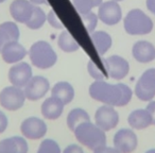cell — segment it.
Returning <instances> with one entry per match:
<instances>
[{"label":"cell","instance_id":"1","mask_svg":"<svg viewBox=\"0 0 155 153\" xmlns=\"http://www.w3.org/2000/svg\"><path fill=\"white\" fill-rule=\"evenodd\" d=\"M89 95L94 100L110 106H124L131 101L133 91L123 83L110 84L104 80L95 81L89 86Z\"/></svg>","mask_w":155,"mask_h":153},{"label":"cell","instance_id":"2","mask_svg":"<svg viewBox=\"0 0 155 153\" xmlns=\"http://www.w3.org/2000/svg\"><path fill=\"white\" fill-rule=\"evenodd\" d=\"M73 133L78 141L83 146L87 147L89 150L95 151L96 149L106 145L105 132L100 129L96 123L91 121L79 125Z\"/></svg>","mask_w":155,"mask_h":153},{"label":"cell","instance_id":"3","mask_svg":"<svg viewBox=\"0 0 155 153\" xmlns=\"http://www.w3.org/2000/svg\"><path fill=\"white\" fill-rule=\"evenodd\" d=\"M123 27L130 35H146L152 32L153 20L142 10L133 9L125 15Z\"/></svg>","mask_w":155,"mask_h":153},{"label":"cell","instance_id":"4","mask_svg":"<svg viewBox=\"0 0 155 153\" xmlns=\"http://www.w3.org/2000/svg\"><path fill=\"white\" fill-rule=\"evenodd\" d=\"M29 58L33 66L39 69H49L54 66L58 61V54L52 46L46 41H38L31 46Z\"/></svg>","mask_w":155,"mask_h":153},{"label":"cell","instance_id":"5","mask_svg":"<svg viewBox=\"0 0 155 153\" xmlns=\"http://www.w3.org/2000/svg\"><path fill=\"white\" fill-rule=\"evenodd\" d=\"M26 99L24 89L14 85L5 87L0 91V105L5 110L11 112H15L21 108Z\"/></svg>","mask_w":155,"mask_h":153},{"label":"cell","instance_id":"6","mask_svg":"<svg viewBox=\"0 0 155 153\" xmlns=\"http://www.w3.org/2000/svg\"><path fill=\"white\" fill-rule=\"evenodd\" d=\"M134 93L141 101L153 100L155 97V68H150L142 73L136 83Z\"/></svg>","mask_w":155,"mask_h":153},{"label":"cell","instance_id":"7","mask_svg":"<svg viewBox=\"0 0 155 153\" xmlns=\"http://www.w3.org/2000/svg\"><path fill=\"white\" fill-rule=\"evenodd\" d=\"M98 9V18L107 26H115L119 24L122 18V10L119 3L114 0L102 2Z\"/></svg>","mask_w":155,"mask_h":153},{"label":"cell","instance_id":"8","mask_svg":"<svg viewBox=\"0 0 155 153\" xmlns=\"http://www.w3.org/2000/svg\"><path fill=\"white\" fill-rule=\"evenodd\" d=\"M118 122L119 114L114 106L104 104L98 108L95 114V123L104 132L110 131L116 128Z\"/></svg>","mask_w":155,"mask_h":153},{"label":"cell","instance_id":"9","mask_svg":"<svg viewBox=\"0 0 155 153\" xmlns=\"http://www.w3.org/2000/svg\"><path fill=\"white\" fill-rule=\"evenodd\" d=\"M103 64L110 78L115 80H122L129 75L130 64L124 58L119 55H110L104 58Z\"/></svg>","mask_w":155,"mask_h":153},{"label":"cell","instance_id":"10","mask_svg":"<svg viewBox=\"0 0 155 153\" xmlns=\"http://www.w3.org/2000/svg\"><path fill=\"white\" fill-rule=\"evenodd\" d=\"M50 89V83L45 77L35 75L32 77L28 84L24 87L26 98L30 101H37L46 96Z\"/></svg>","mask_w":155,"mask_h":153},{"label":"cell","instance_id":"11","mask_svg":"<svg viewBox=\"0 0 155 153\" xmlns=\"http://www.w3.org/2000/svg\"><path fill=\"white\" fill-rule=\"evenodd\" d=\"M8 77H9V81L12 85L24 88L33 77L32 68L26 62L16 63L10 68Z\"/></svg>","mask_w":155,"mask_h":153},{"label":"cell","instance_id":"12","mask_svg":"<svg viewBox=\"0 0 155 153\" xmlns=\"http://www.w3.org/2000/svg\"><path fill=\"white\" fill-rule=\"evenodd\" d=\"M21 134L28 139H41L47 133V125L43 119L29 117L20 125Z\"/></svg>","mask_w":155,"mask_h":153},{"label":"cell","instance_id":"13","mask_svg":"<svg viewBox=\"0 0 155 153\" xmlns=\"http://www.w3.org/2000/svg\"><path fill=\"white\" fill-rule=\"evenodd\" d=\"M114 146L121 153H132L138 146L137 136L131 129H120L114 136Z\"/></svg>","mask_w":155,"mask_h":153},{"label":"cell","instance_id":"14","mask_svg":"<svg viewBox=\"0 0 155 153\" xmlns=\"http://www.w3.org/2000/svg\"><path fill=\"white\" fill-rule=\"evenodd\" d=\"M34 7L29 0H14L10 5V14L16 22L26 25L32 16Z\"/></svg>","mask_w":155,"mask_h":153},{"label":"cell","instance_id":"15","mask_svg":"<svg viewBox=\"0 0 155 153\" xmlns=\"http://www.w3.org/2000/svg\"><path fill=\"white\" fill-rule=\"evenodd\" d=\"M2 60L8 64H16L21 62L27 55V50L18 41L7 43L0 52Z\"/></svg>","mask_w":155,"mask_h":153},{"label":"cell","instance_id":"16","mask_svg":"<svg viewBox=\"0 0 155 153\" xmlns=\"http://www.w3.org/2000/svg\"><path fill=\"white\" fill-rule=\"evenodd\" d=\"M132 54L137 62L150 63L155 60V46L147 41L136 42L132 48Z\"/></svg>","mask_w":155,"mask_h":153},{"label":"cell","instance_id":"17","mask_svg":"<svg viewBox=\"0 0 155 153\" xmlns=\"http://www.w3.org/2000/svg\"><path fill=\"white\" fill-rule=\"evenodd\" d=\"M28 142L21 136H13L0 140V153H28Z\"/></svg>","mask_w":155,"mask_h":153},{"label":"cell","instance_id":"18","mask_svg":"<svg viewBox=\"0 0 155 153\" xmlns=\"http://www.w3.org/2000/svg\"><path fill=\"white\" fill-rule=\"evenodd\" d=\"M64 104L55 97L47 98L45 101L41 103V112L44 118L49 119V120H55L60 118L61 115L63 114L64 111Z\"/></svg>","mask_w":155,"mask_h":153},{"label":"cell","instance_id":"19","mask_svg":"<svg viewBox=\"0 0 155 153\" xmlns=\"http://www.w3.org/2000/svg\"><path fill=\"white\" fill-rule=\"evenodd\" d=\"M19 37L20 31L16 22H5L0 24V52L5 44L19 41Z\"/></svg>","mask_w":155,"mask_h":153},{"label":"cell","instance_id":"20","mask_svg":"<svg viewBox=\"0 0 155 153\" xmlns=\"http://www.w3.org/2000/svg\"><path fill=\"white\" fill-rule=\"evenodd\" d=\"M127 122L134 130H143L152 125V119L149 112L143 108L135 110L129 115Z\"/></svg>","mask_w":155,"mask_h":153},{"label":"cell","instance_id":"21","mask_svg":"<svg viewBox=\"0 0 155 153\" xmlns=\"http://www.w3.org/2000/svg\"><path fill=\"white\" fill-rule=\"evenodd\" d=\"M51 96L58 98L64 105H67L74 98V89L70 83L62 81V82H58L52 87Z\"/></svg>","mask_w":155,"mask_h":153},{"label":"cell","instance_id":"22","mask_svg":"<svg viewBox=\"0 0 155 153\" xmlns=\"http://www.w3.org/2000/svg\"><path fill=\"white\" fill-rule=\"evenodd\" d=\"M91 39L100 55H104L113 46L112 36L105 31H94L91 33Z\"/></svg>","mask_w":155,"mask_h":153},{"label":"cell","instance_id":"23","mask_svg":"<svg viewBox=\"0 0 155 153\" xmlns=\"http://www.w3.org/2000/svg\"><path fill=\"white\" fill-rule=\"evenodd\" d=\"M86 121H91V117L86 111L80 108H73L69 112L67 116V127L69 128L70 131L73 132L78 125Z\"/></svg>","mask_w":155,"mask_h":153},{"label":"cell","instance_id":"24","mask_svg":"<svg viewBox=\"0 0 155 153\" xmlns=\"http://www.w3.org/2000/svg\"><path fill=\"white\" fill-rule=\"evenodd\" d=\"M58 46L62 51L66 52V53H71V52H75L79 48L80 45L78 44V42L74 39V37L70 34V32L67 30H64L58 38Z\"/></svg>","mask_w":155,"mask_h":153},{"label":"cell","instance_id":"25","mask_svg":"<svg viewBox=\"0 0 155 153\" xmlns=\"http://www.w3.org/2000/svg\"><path fill=\"white\" fill-rule=\"evenodd\" d=\"M46 22H47V15L44 12V10L41 8L35 5L34 10H33L32 16L28 20L26 26L29 29H31V30H38V29H41L45 25Z\"/></svg>","mask_w":155,"mask_h":153},{"label":"cell","instance_id":"26","mask_svg":"<svg viewBox=\"0 0 155 153\" xmlns=\"http://www.w3.org/2000/svg\"><path fill=\"white\" fill-rule=\"evenodd\" d=\"M103 0H72V5L80 15L91 12L95 7H99Z\"/></svg>","mask_w":155,"mask_h":153},{"label":"cell","instance_id":"27","mask_svg":"<svg viewBox=\"0 0 155 153\" xmlns=\"http://www.w3.org/2000/svg\"><path fill=\"white\" fill-rule=\"evenodd\" d=\"M80 16L83 22V25H84L85 28H86L87 32H88L89 34L93 33L98 26V20H99L98 15L94 13V12H89V13L83 14V15H80Z\"/></svg>","mask_w":155,"mask_h":153},{"label":"cell","instance_id":"28","mask_svg":"<svg viewBox=\"0 0 155 153\" xmlns=\"http://www.w3.org/2000/svg\"><path fill=\"white\" fill-rule=\"evenodd\" d=\"M37 153H61V148L55 140L44 139L39 145Z\"/></svg>","mask_w":155,"mask_h":153},{"label":"cell","instance_id":"29","mask_svg":"<svg viewBox=\"0 0 155 153\" xmlns=\"http://www.w3.org/2000/svg\"><path fill=\"white\" fill-rule=\"evenodd\" d=\"M87 70H88V73L91 75V78H94L96 81L104 80V78L106 77L103 73V71H102L93 61H89L88 64H87Z\"/></svg>","mask_w":155,"mask_h":153},{"label":"cell","instance_id":"30","mask_svg":"<svg viewBox=\"0 0 155 153\" xmlns=\"http://www.w3.org/2000/svg\"><path fill=\"white\" fill-rule=\"evenodd\" d=\"M47 22H49V25L54 29H63L64 26H63V22L58 19V15L54 12V10H50L49 13L47 15Z\"/></svg>","mask_w":155,"mask_h":153},{"label":"cell","instance_id":"31","mask_svg":"<svg viewBox=\"0 0 155 153\" xmlns=\"http://www.w3.org/2000/svg\"><path fill=\"white\" fill-rule=\"evenodd\" d=\"M8 125H9V121H8L7 115L2 111H0V134L3 133L7 130Z\"/></svg>","mask_w":155,"mask_h":153},{"label":"cell","instance_id":"32","mask_svg":"<svg viewBox=\"0 0 155 153\" xmlns=\"http://www.w3.org/2000/svg\"><path fill=\"white\" fill-rule=\"evenodd\" d=\"M94 153H121L119 150H117L116 148H112V147H107L105 145V146H102L100 147V148L96 149L95 151H94Z\"/></svg>","mask_w":155,"mask_h":153},{"label":"cell","instance_id":"33","mask_svg":"<svg viewBox=\"0 0 155 153\" xmlns=\"http://www.w3.org/2000/svg\"><path fill=\"white\" fill-rule=\"evenodd\" d=\"M63 153H84L83 149L78 145H69L68 147L65 148Z\"/></svg>","mask_w":155,"mask_h":153},{"label":"cell","instance_id":"34","mask_svg":"<svg viewBox=\"0 0 155 153\" xmlns=\"http://www.w3.org/2000/svg\"><path fill=\"white\" fill-rule=\"evenodd\" d=\"M146 110L148 111L149 114H150L151 119H152V125H155V101L151 100V101L148 103V105H147Z\"/></svg>","mask_w":155,"mask_h":153},{"label":"cell","instance_id":"35","mask_svg":"<svg viewBox=\"0 0 155 153\" xmlns=\"http://www.w3.org/2000/svg\"><path fill=\"white\" fill-rule=\"evenodd\" d=\"M147 9L155 15V0H147Z\"/></svg>","mask_w":155,"mask_h":153},{"label":"cell","instance_id":"36","mask_svg":"<svg viewBox=\"0 0 155 153\" xmlns=\"http://www.w3.org/2000/svg\"><path fill=\"white\" fill-rule=\"evenodd\" d=\"M31 3H33L34 5H49V2L47 0H29Z\"/></svg>","mask_w":155,"mask_h":153},{"label":"cell","instance_id":"37","mask_svg":"<svg viewBox=\"0 0 155 153\" xmlns=\"http://www.w3.org/2000/svg\"><path fill=\"white\" fill-rule=\"evenodd\" d=\"M146 153H155V149H150V150H148Z\"/></svg>","mask_w":155,"mask_h":153},{"label":"cell","instance_id":"38","mask_svg":"<svg viewBox=\"0 0 155 153\" xmlns=\"http://www.w3.org/2000/svg\"><path fill=\"white\" fill-rule=\"evenodd\" d=\"M114 1H117V2H120V1H123V0H114Z\"/></svg>","mask_w":155,"mask_h":153},{"label":"cell","instance_id":"39","mask_svg":"<svg viewBox=\"0 0 155 153\" xmlns=\"http://www.w3.org/2000/svg\"><path fill=\"white\" fill-rule=\"evenodd\" d=\"M5 0H0V3H2V2H5Z\"/></svg>","mask_w":155,"mask_h":153}]
</instances>
